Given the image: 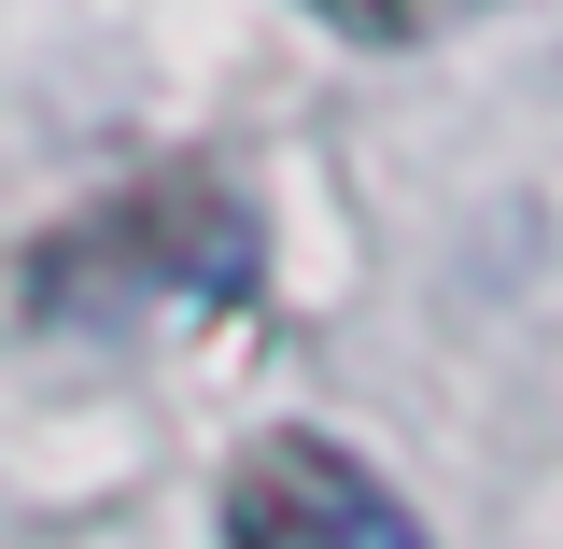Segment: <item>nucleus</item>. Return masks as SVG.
<instances>
[{"label": "nucleus", "instance_id": "f03ea898", "mask_svg": "<svg viewBox=\"0 0 563 549\" xmlns=\"http://www.w3.org/2000/svg\"><path fill=\"white\" fill-rule=\"evenodd\" d=\"M339 29H380V43H409V29H437V14H465V0H324Z\"/></svg>", "mask_w": 563, "mask_h": 549}, {"label": "nucleus", "instance_id": "f257e3e1", "mask_svg": "<svg viewBox=\"0 0 563 549\" xmlns=\"http://www.w3.org/2000/svg\"><path fill=\"white\" fill-rule=\"evenodd\" d=\"M225 549H437V536L395 507V480L366 451L268 422V437L225 451Z\"/></svg>", "mask_w": 563, "mask_h": 549}]
</instances>
